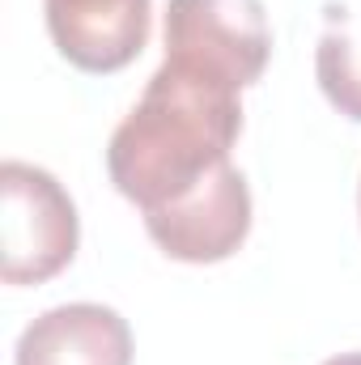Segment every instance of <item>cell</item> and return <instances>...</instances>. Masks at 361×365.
<instances>
[{"mask_svg": "<svg viewBox=\"0 0 361 365\" xmlns=\"http://www.w3.org/2000/svg\"><path fill=\"white\" fill-rule=\"evenodd\" d=\"M238 86L162 60L136 106L106 140V175L141 212L162 208L230 166L243 136Z\"/></svg>", "mask_w": 361, "mask_h": 365, "instance_id": "cell-1", "label": "cell"}, {"mask_svg": "<svg viewBox=\"0 0 361 365\" xmlns=\"http://www.w3.org/2000/svg\"><path fill=\"white\" fill-rule=\"evenodd\" d=\"M0 280L47 284L60 276L81 242V217L73 195L43 166L9 158L0 166Z\"/></svg>", "mask_w": 361, "mask_h": 365, "instance_id": "cell-2", "label": "cell"}, {"mask_svg": "<svg viewBox=\"0 0 361 365\" xmlns=\"http://www.w3.org/2000/svg\"><path fill=\"white\" fill-rule=\"evenodd\" d=\"M166 60L191 64L238 90L255 86L272 60V26L260 0H171Z\"/></svg>", "mask_w": 361, "mask_h": 365, "instance_id": "cell-3", "label": "cell"}, {"mask_svg": "<svg viewBox=\"0 0 361 365\" xmlns=\"http://www.w3.org/2000/svg\"><path fill=\"white\" fill-rule=\"evenodd\" d=\"M149 238L179 264H221L251 234V187L230 162L187 195L141 212Z\"/></svg>", "mask_w": 361, "mask_h": 365, "instance_id": "cell-4", "label": "cell"}, {"mask_svg": "<svg viewBox=\"0 0 361 365\" xmlns=\"http://www.w3.org/2000/svg\"><path fill=\"white\" fill-rule=\"evenodd\" d=\"M56 51L93 77L128 68L149 43V0H43Z\"/></svg>", "mask_w": 361, "mask_h": 365, "instance_id": "cell-5", "label": "cell"}, {"mask_svg": "<svg viewBox=\"0 0 361 365\" xmlns=\"http://www.w3.org/2000/svg\"><path fill=\"white\" fill-rule=\"evenodd\" d=\"M17 365H132V327L102 302L43 310L17 336Z\"/></svg>", "mask_w": 361, "mask_h": 365, "instance_id": "cell-6", "label": "cell"}, {"mask_svg": "<svg viewBox=\"0 0 361 365\" xmlns=\"http://www.w3.org/2000/svg\"><path fill=\"white\" fill-rule=\"evenodd\" d=\"M315 77L323 98L361 123V9L353 4H327L323 34L315 47Z\"/></svg>", "mask_w": 361, "mask_h": 365, "instance_id": "cell-7", "label": "cell"}, {"mask_svg": "<svg viewBox=\"0 0 361 365\" xmlns=\"http://www.w3.org/2000/svg\"><path fill=\"white\" fill-rule=\"evenodd\" d=\"M323 365H361V353H340V357H327Z\"/></svg>", "mask_w": 361, "mask_h": 365, "instance_id": "cell-8", "label": "cell"}, {"mask_svg": "<svg viewBox=\"0 0 361 365\" xmlns=\"http://www.w3.org/2000/svg\"><path fill=\"white\" fill-rule=\"evenodd\" d=\"M357 212H361V182H357Z\"/></svg>", "mask_w": 361, "mask_h": 365, "instance_id": "cell-9", "label": "cell"}]
</instances>
